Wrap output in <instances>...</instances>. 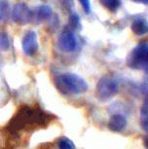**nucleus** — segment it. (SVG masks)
I'll list each match as a JSON object with an SVG mask.
<instances>
[{"label":"nucleus","mask_w":148,"mask_h":149,"mask_svg":"<svg viewBox=\"0 0 148 149\" xmlns=\"http://www.w3.org/2000/svg\"><path fill=\"white\" fill-rule=\"evenodd\" d=\"M119 91V86L117 81L112 77L103 76L97 82L96 95L100 102H106L113 97Z\"/></svg>","instance_id":"3"},{"label":"nucleus","mask_w":148,"mask_h":149,"mask_svg":"<svg viewBox=\"0 0 148 149\" xmlns=\"http://www.w3.org/2000/svg\"><path fill=\"white\" fill-rule=\"evenodd\" d=\"M58 149H75L74 143L72 142V140L65 136L60 137L58 140Z\"/></svg>","instance_id":"12"},{"label":"nucleus","mask_w":148,"mask_h":149,"mask_svg":"<svg viewBox=\"0 0 148 149\" xmlns=\"http://www.w3.org/2000/svg\"><path fill=\"white\" fill-rule=\"evenodd\" d=\"M23 51L26 56H34L38 51V41L37 35L34 31H28L24 36L22 42Z\"/></svg>","instance_id":"7"},{"label":"nucleus","mask_w":148,"mask_h":149,"mask_svg":"<svg viewBox=\"0 0 148 149\" xmlns=\"http://www.w3.org/2000/svg\"><path fill=\"white\" fill-rule=\"evenodd\" d=\"M133 1L138 2V3H142V4L148 5V0H133Z\"/></svg>","instance_id":"19"},{"label":"nucleus","mask_w":148,"mask_h":149,"mask_svg":"<svg viewBox=\"0 0 148 149\" xmlns=\"http://www.w3.org/2000/svg\"><path fill=\"white\" fill-rule=\"evenodd\" d=\"M78 1L80 2L81 6H82L84 12H85L87 15L91 13V1L90 0H78Z\"/></svg>","instance_id":"15"},{"label":"nucleus","mask_w":148,"mask_h":149,"mask_svg":"<svg viewBox=\"0 0 148 149\" xmlns=\"http://www.w3.org/2000/svg\"><path fill=\"white\" fill-rule=\"evenodd\" d=\"M69 22H70L71 26L74 27V29H77L78 26H80V19L79 16L77 14H71L70 17H69Z\"/></svg>","instance_id":"14"},{"label":"nucleus","mask_w":148,"mask_h":149,"mask_svg":"<svg viewBox=\"0 0 148 149\" xmlns=\"http://www.w3.org/2000/svg\"><path fill=\"white\" fill-rule=\"evenodd\" d=\"M141 127L146 133H148V117H146L145 119L141 121Z\"/></svg>","instance_id":"17"},{"label":"nucleus","mask_w":148,"mask_h":149,"mask_svg":"<svg viewBox=\"0 0 148 149\" xmlns=\"http://www.w3.org/2000/svg\"><path fill=\"white\" fill-rule=\"evenodd\" d=\"M0 19H1V17H0Z\"/></svg>","instance_id":"20"},{"label":"nucleus","mask_w":148,"mask_h":149,"mask_svg":"<svg viewBox=\"0 0 148 149\" xmlns=\"http://www.w3.org/2000/svg\"><path fill=\"white\" fill-rule=\"evenodd\" d=\"M132 30L135 35H144L148 32V24L142 19H136L132 24Z\"/></svg>","instance_id":"10"},{"label":"nucleus","mask_w":148,"mask_h":149,"mask_svg":"<svg viewBox=\"0 0 148 149\" xmlns=\"http://www.w3.org/2000/svg\"><path fill=\"white\" fill-rule=\"evenodd\" d=\"M100 3L107 10H109L110 12L113 13L116 12L119 9V7L121 6V1L120 0H100Z\"/></svg>","instance_id":"11"},{"label":"nucleus","mask_w":148,"mask_h":149,"mask_svg":"<svg viewBox=\"0 0 148 149\" xmlns=\"http://www.w3.org/2000/svg\"><path fill=\"white\" fill-rule=\"evenodd\" d=\"M12 19L18 24H26L31 22V10L24 3L17 4L12 11Z\"/></svg>","instance_id":"6"},{"label":"nucleus","mask_w":148,"mask_h":149,"mask_svg":"<svg viewBox=\"0 0 148 149\" xmlns=\"http://www.w3.org/2000/svg\"><path fill=\"white\" fill-rule=\"evenodd\" d=\"M53 15L51 7L47 5H41L34 10H31V22L35 24H40L49 19Z\"/></svg>","instance_id":"8"},{"label":"nucleus","mask_w":148,"mask_h":149,"mask_svg":"<svg viewBox=\"0 0 148 149\" xmlns=\"http://www.w3.org/2000/svg\"><path fill=\"white\" fill-rule=\"evenodd\" d=\"M140 112H141V114L143 115V116H145V115L148 114V92L146 93V95H145L144 102H143V104H142V106H141Z\"/></svg>","instance_id":"16"},{"label":"nucleus","mask_w":148,"mask_h":149,"mask_svg":"<svg viewBox=\"0 0 148 149\" xmlns=\"http://www.w3.org/2000/svg\"><path fill=\"white\" fill-rule=\"evenodd\" d=\"M143 145H144V147L148 149V136H144V139H143Z\"/></svg>","instance_id":"18"},{"label":"nucleus","mask_w":148,"mask_h":149,"mask_svg":"<svg viewBox=\"0 0 148 149\" xmlns=\"http://www.w3.org/2000/svg\"><path fill=\"white\" fill-rule=\"evenodd\" d=\"M127 64L133 69L148 68V45H138L128 56Z\"/></svg>","instance_id":"4"},{"label":"nucleus","mask_w":148,"mask_h":149,"mask_svg":"<svg viewBox=\"0 0 148 149\" xmlns=\"http://www.w3.org/2000/svg\"><path fill=\"white\" fill-rule=\"evenodd\" d=\"M10 47L9 37L5 32H0V51H7Z\"/></svg>","instance_id":"13"},{"label":"nucleus","mask_w":148,"mask_h":149,"mask_svg":"<svg viewBox=\"0 0 148 149\" xmlns=\"http://www.w3.org/2000/svg\"><path fill=\"white\" fill-rule=\"evenodd\" d=\"M47 117L48 115L39 108L22 106L10 121L9 130L17 132L23 129L36 127L41 124H46Z\"/></svg>","instance_id":"1"},{"label":"nucleus","mask_w":148,"mask_h":149,"mask_svg":"<svg viewBox=\"0 0 148 149\" xmlns=\"http://www.w3.org/2000/svg\"><path fill=\"white\" fill-rule=\"evenodd\" d=\"M55 86L60 94L65 95H81L88 90V84L82 77L69 72L58 75L55 78Z\"/></svg>","instance_id":"2"},{"label":"nucleus","mask_w":148,"mask_h":149,"mask_svg":"<svg viewBox=\"0 0 148 149\" xmlns=\"http://www.w3.org/2000/svg\"><path fill=\"white\" fill-rule=\"evenodd\" d=\"M127 125V119L122 114H115L110 118L108 121L107 127L111 132L118 133L124 130V128Z\"/></svg>","instance_id":"9"},{"label":"nucleus","mask_w":148,"mask_h":149,"mask_svg":"<svg viewBox=\"0 0 148 149\" xmlns=\"http://www.w3.org/2000/svg\"><path fill=\"white\" fill-rule=\"evenodd\" d=\"M58 45L61 51L66 53H71L75 51L77 47V39L75 37L74 33L70 29H65L63 30L58 36Z\"/></svg>","instance_id":"5"}]
</instances>
